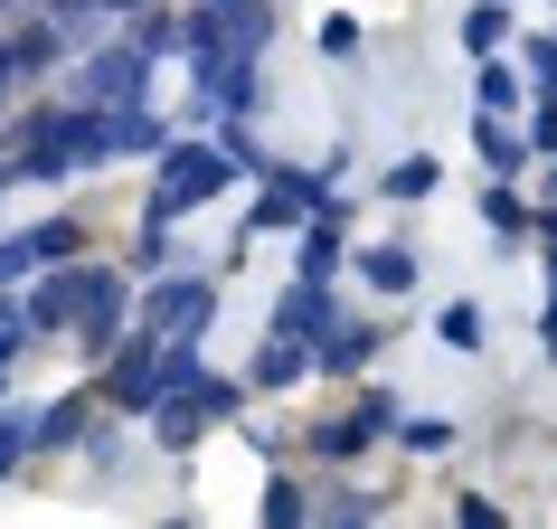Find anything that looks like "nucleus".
<instances>
[{"label": "nucleus", "mask_w": 557, "mask_h": 529, "mask_svg": "<svg viewBox=\"0 0 557 529\" xmlns=\"http://www.w3.org/2000/svg\"><path fill=\"white\" fill-rule=\"evenodd\" d=\"M236 189V161L218 151V133L208 143H161V161H151V199H143V227H180L189 208H208V199H227Z\"/></svg>", "instance_id": "f257e3e1"}, {"label": "nucleus", "mask_w": 557, "mask_h": 529, "mask_svg": "<svg viewBox=\"0 0 557 529\" xmlns=\"http://www.w3.org/2000/svg\"><path fill=\"white\" fill-rule=\"evenodd\" d=\"M95 369H104V407L133 416V426L171 397V379H161V331H143V322H133V341H114V350L95 359Z\"/></svg>", "instance_id": "f03ea898"}, {"label": "nucleus", "mask_w": 557, "mask_h": 529, "mask_svg": "<svg viewBox=\"0 0 557 529\" xmlns=\"http://www.w3.org/2000/svg\"><path fill=\"white\" fill-rule=\"evenodd\" d=\"M133 322L143 331H208L218 322V284L208 274H161V284L133 294Z\"/></svg>", "instance_id": "7ed1b4c3"}, {"label": "nucleus", "mask_w": 557, "mask_h": 529, "mask_svg": "<svg viewBox=\"0 0 557 529\" xmlns=\"http://www.w3.org/2000/svg\"><path fill=\"white\" fill-rule=\"evenodd\" d=\"M387 426H397V397L387 387H359L341 416H322L312 426V454H331V464H350V454H369V444H387Z\"/></svg>", "instance_id": "20e7f679"}, {"label": "nucleus", "mask_w": 557, "mask_h": 529, "mask_svg": "<svg viewBox=\"0 0 557 529\" xmlns=\"http://www.w3.org/2000/svg\"><path fill=\"white\" fill-rule=\"evenodd\" d=\"M151 66H161V58H143L133 38H123V48H95V58L76 66V104H143Z\"/></svg>", "instance_id": "39448f33"}, {"label": "nucleus", "mask_w": 557, "mask_h": 529, "mask_svg": "<svg viewBox=\"0 0 557 529\" xmlns=\"http://www.w3.org/2000/svg\"><path fill=\"white\" fill-rule=\"evenodd\" d=\"M331 189V171H284V161H264V199L246 208V227H302V218H312V199H322Z\"/></svg>", "instance_id": "423d86ee"}, {"label": "nucleus", "mask_w": 557, "mask_h": 529, "mask_svg": "<svg viewBox=\"0 0 557 529\" xmlns=\"http://www.w3.org/2000/svg\"><path fill=\"white\" fill-rule=\"evenodd\" d=\"M86 294H95V264H76V256H66L58 274H48V284H38V294L20 303V312H29V341H38V331H48V341H58V331H76Z\"/></svg>", "instance_id": "0eeeda50"}, {"label": "nucleus", "mask_w": 557, "mask_h": 529, "mask_svg": "<svg viewBox=\"0 0 557 529\" xmlns=\"http://www.w3.org/2000/svg\"><path fill=\"white\" fill-rule=\"evenodd\" d=\"M302 379H312V341H302V331H274V322H264L246 387H302Z\"/></svg>", "instance_id": "6e6552de"}, {"label": "nucleus", "mask_w": 557, "mask_h": 529, "mask_svg": "<svg viewBox=\"0 0 557 529\" xmlns=\"http://www.w3.org/2000/svg\"><path fill=\"white\" fill-rule=\"evenodd\" d=\"M86 416H95L86 387H76V397H48V407H29V454H66V444H86Z\"/></svg>", "instance_id": "1a4fd4ad"}, {"label": "nucleus", "mask_w": 557, "mask_h": 529, "mask_svg": "<svg viewBox=\"0 0 557 529\" xmlns=\"http://www.w3.org/2000/svg\"><path fill=\"white\" fill-rule=\"evenodd\" d=\"M104 133H114V161H161V143H171V123L151 104H104Z\"/></svg>", "instance_id": "9d476101"}, {"label": "nucleus", "mask_w": 557, "mask_h": 529, "mask_svg": "<svg viewBox=\"0 0 557 529\" xmlns=\"http://www.w3.org/2000/svg\"><path fill=\"white\" fill-rule=\"evenodd\" d=\"M369 359H379V322H331L322 350H312V369H322V379H359Z\"/></svg>", "instance_id": "9b49d317"}, {"label": "nucleus", "mask_w": 557, "mask_h": 529, "mask_svg": "<svg viewBox=\"0 0 557 529\" xmlns=\"http://www.w3.org/2000/svg\"><path fill=\"white\" fill-rule=\"evenodd\" d=\"M331 322H341V312H331V284L294 274V284H284V303H274V331H302V341H322Z\"/></svg>", "instance_id": "f8f14e48"}, {"label": "nucleus", "mask_w": 557, "mask_h": 529, "mask_svg": "<svg viewBox=\"0 0 557 529\" xmlns=\"http://www.w3.org/2000/svg\"><path fill=\"white\" fill-rule=\"evenodd\" d=\"M435 189H444V151H407V161H387V180H379L387 208H425Z\"/></svg>", "instance_id": "ddd939ff"}, {"label": "nucleus", "mask_w": 557, "mask_h": 529, "mask_svg": "<svg viewBox=\"0 0 557 529\" xmlns=\"http://www.w3.org/2000/svg\"><path fill=\"white\" fill-rule=\"evenodd\" d=\"M58 58H76L58 20H20V29H10V76H48Z\"/></svg>", "instance_id": "4468645a"}, {"label": "nucleus", "mask_w": 557, "mask_h": 529, "mask_svg": "<svg viewBox=\"0 0 557 529\" xmlns=\"http://www.w3.org/2000/svg\"><path fill=\"white\" fill-rule=\"evenodd\" d=\"M143 426H151V444H161V454H189V444L208 435V416H199V397H189V387H171V397H161Z\"/></svg>", "instance_id": "2eb2a0df"}, {"label": "nucleus", "mask_w": 557, "mask_h": 529, "mask_svg": "<svg viewBox=\"0 0 557 529\" xmlns=\"http://www.w3.org/2000/svg\"><path fill=\"white\" fill-rule=\"evenodd\" d=\"M341 218H302V246H294V264L302 274H312V284H331V274H341V264H350V246H341Z\"/></svg>", "instance_id": "dca6fc26"}, {"label": "nucleus", "mask_w": 557, "mask_h": 529, "mask_svg": "<svg viewBox=\"0 0 557 529\" xmlns=\"http://www.w3.org/2000/svg\"><path fill=\"white\" fill-rule=\"evenodd\" d=\"M472 151H482V171H492V180H520V171H529V143H520V133H510L500 114L472 123Z\"/></svg>", "instance_id": "f3484780"}, {"label": "nucleus", "mask_w": 557, "mask_h": 529, "mask_svg": "<svg viewBox=\"0 0 557 529\" xmlns=\"http://www.w3.org/2000/svg\"><path fill=\"white\" fill-rule=\"evenodd\" d=\"M359 284L369 294H416V256L407 246H359Z\"/></svg>", "instance_id": "a211bd4d"}, {"label": "nucleus", "mask_w": 557, "mask_h": 529, "mask_svg": "<svg viewBox=\"0 0 557 529\" xmlns=\"http://www.w3.org/2000/svg\"><path fill=\"white\" fill-rule=\"evenodd\" d=\"M256 520H264V529H302V520H312V492H302L294 472H274L264 501H256Z\"/></svg>", "instance_id": "6ab92c4d"}, {"label": "nucleus", "mask_w": 557, "mask_h": 529, "mask_svg": "<svg viewBox=\"0 0 557 529\" xmlns=\"http://www.w3.org/2000/svg\"><path fill=\"white\" fill-rule=\"evenodd\" d=\"M189 397H199L208 426H236V416H246V379H208V369H199V379H189Z\"/></svg>", "instance_id": "aec40b11"}, {"label": "nucleus", "mask_w": 557, "mask_h": 529, "mask_svg": "<svg viewBox=\"0 0 557 529\" xmlns=\"http://www.w3.org/2000/svg\"><path fill=\"white\" fill-rule=\"evenodd\" d=\"M387 435H397V444H407V454H454V416H397V426H387Z\"/></svg>", "instance_id": "412c9836"}, {"label": "nucleus", "mask_w": 557, "mask_h": 529, "mask_svg": "<svg viewBox=\"0 0 557 529\" xmlns=\"http://www.w3.org/2000/svg\"><path fill=\"white\" fill-rule=\"evenodd\" d=\"M312 520H341V529H359V520H379V492H359V482H331V492L312 501Z\"/></svg>", "instance_id": "4be33fe9"}, {"label": "nucleus", "mask_w": 557, "mask_h": 529, "mask_svg": "<svg viewBox=\"0 0 557 529\" xmlns=\"http://www.w3.org/2000/svg\"><path fill=\"white\" fill-rule=\"evenodd\" d=\"M482 227H492V236H529V199L510 189V180H492V189H482Z\"/></svg>", "instance_id": "5701e85b"}, {"label": "nucleus", "mask_w": 557, "mask_h": 529, "mask_svg": "<svg viewBox=\"0 0 557 529\" xmlns=\"http://www.w3.org/2000/svg\"><path fill=\"white\" fill-rule=\"evenodd\" d=\"M500 38H510V0H482V10L463 20V48L472 58H500Z\"/></svg>", "instance_id": "b1692460"}, {"label": "nucleus", "mask_w": 557, "mask_h": 529, "mask_svg": "<svg viewBox=\"0 0 557 529\" xmlns=\"http://www.w3.org/2000/svg\"><path fill=\"white\" fill-rule=\"evenodd\" d=\"M472 95H482V114H520V76L500 58H482V76H472Z\"/></svg>", "instance_id": "393cba45"}, {"label": "nucleus", "mask_w": 557, "mask_h": 529, "mask_svg": "<svg viewBox=\"0 0 557 529\" xmlns=\"http://www.w3.org/2000/svg\"><path fill=\"white\" fill-rule=\"evenodd\" d=\"M133 48H143V58H171V48H180V20H171V10H133Z\"/></svg>", "instance_id": "a878e982"}, {"label": "nucleus", "mask_w": 557, "mask_h": 529, "mask_svg": "<svg viewBox=\"0 0 557 529\" xmlns=\"http://www.w3.org/2000/svg\"><path fill=\"white\" fill-rule=\"evenodd\" d=\"M29 246H38V264H66L86 246V227H76V218H48V227H29Z\"/></svg>", "instance_id": "bb28decb"}, {"label": "nucleus", "mask_w": 557, "mask_h": 529, "mask_svg": "<svg viewBox=\"0 0 557 529\" xmlns=\"http://www.w3.org/2000/svg\"><path fill=\"white\" fill-rule=\"evenodd\" d=\"M29 464V407H0V482Z\"/></svg>", "instance_id": "cd10ccee"}, {"label": "nucleus", "mask_w": 557, "mask_h": 529, "mask_svg": "<svg viewBox=\"0 0 557 529\" xmlns=\"http://www.w3.org/2000/svg\"><path fill=\"white\" fill-rule=\"evenodd\" d=\"M444 350H482V303H444Z\"/></svg>", "instance_id": "c85d7f7f"}, {"label": "nucleus", "mask_w": 557, "mask_h": 529, "mask_svg": "<svg viewBox=\"0 0 557 529\" xmlns=\"http://www.w3.org/2000/svg\"><path fill=\"white\" fill-rule=\"evenodd\" d=\"M520 143H529V151H557V86L539 95V114H529V133H520Z\"/></svg>", "instance_id": "c756f323"}, {"label": "nucleus", "mask_w": 557, "mask_h": 529, "mask_svg": "<svg viewBox=\"0 0 557 529\" xmlns=\"http://www.w3.org/2000/svg\"><path fill=\"white\" fill-rule=\"evenodd\" d=\"M322 58H359V20L331 10V20H322Z\"/></svg>", "instance_id": "7c9ffc66"}, {"label": "nucleus", "mask_w": 557, "mask_h": 529, "mask_svg": "<svg viewBox=\"0 0 557 529\" xmlns=\"http://www.w3.org/2000/svg\"><path fill=\"white\" fill-rule=\"evenodd\" d=\"M133 264H143V274H161V264H171V227H143V236H133Z\"/></svg>", "instance_id": "2f4dec72"}, {"label": "nucleus", "mask_w": 557, "mask_h": 529, "mask_svg": "<svg viewBox=\"0 0 557 529\" xmlns=\"http://www.w3.org/2000/svg\"><path fill=\"white\" fill-rule=\"evenodd\" d=\"M454 520H463V529H500V501L492 492H463V501H454Z\"/></svg>", "instance_id": "473e14b6"}, {"label": "nucleus", "mask_w": 557, "mask_h": 529, "mask_svg": "<svg viewBox=\"0 0 557 529\" xmlns=\"http://www.w3.org/2000/svg\"><path fill=\"white\" fill-rule=\"evenodd\" d=\"M29 264H38V246H29V236H0V284H20Z\"/></svg>", "instance_id": "72a5a7b5"}, {"label": "nucleus", "mask_w": 557, "mask_h": 529, "mask_svg": "<svg viewBox=\"0 0 557 529\" xmlns=\"http://www.w3.org/2000/svg\"><path fill=\"white\" fill-rule=\"evenodd\" d=\"M529 48V76H539V86H557V38H520Z\"/></svg>", "instance_id": "f704fd0d"}, {"label": "nucleus", "mask_w": 557, "mask_h": 529, "mask_svg": "<svg viewBox=\"0 0 557 529\" xmlns=\"http://www.w3.org/2000/svg\"><path fill=\"white\" fill-rule=\"evenodd\" d=\"M20 341H29V331H20V322H0V369H10V359H20Z\"/></svg>", "instance_id": "c9c22d12"}, {"label": "nucleus", "mask_w": 557, "mask_h": 529, "mask_svg": "<svg viewBox=\"0 0 557 529\" xmlns=\"http://www.w3.org/2000/svg\"><path fill=\"white\" fill-rule=\"evenodd\" d=\"M539 341H548V359H557V284H548V322H539Z\"/></svg>", "instance_id": "e433bc0d"}, {"label": "nucleus", "mask_w": 557, "mask_h": 529, "mask_svg": "<svg viewBox=\"0 0 557 529\" xmlns=\"http://www.w3.org/2000/svg\"><path fill=\"white\" fill-rule=\"evenodd\" d=\"M10 10H20V0H0V20H10Z\"/></svg>", "instance_id": "4c0bfd02"}, {"label": "nucleus", "mask_w": 557, "mask_h": 529, "mask_svg": "<svg viewBox=\"0 0 557 529\" xmlns=\"http://www.w3.org/2000/svg\"><path fill=\"white\" fill-rule=\"evenodd\" d=\"M218 10H236V0H218Z\"/></svg>", "instance_id": "58836bf2"}]
</instances>
